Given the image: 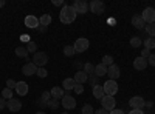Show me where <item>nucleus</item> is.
Segmentation results:
<instances>
[{
  "label": "nucleus",
  "instance_id": "obj_7",
  "mask_svg": "<svg viewBox=\"0 0 155 114\" xmlns=\"http://www.w3.org/2000/svg\"><path fill=\"white\" fill-rule=\"evenodd\" d=\"M71 6L76 11V14H85V12L88 11V3L84 2V0H76Z\"/></svg>",
  "mask_w": 155,
  "mask_h": 114
},
{
  "label": "nucleus",
  "instance_id": "obj_6",
  "mask_svg": "<svg viewBox=\"0 0 155 114\" xmlns=\"http://www.w3.org/2000/svg\"><path fill=\"white\" fill-rule=\"evenodd\" d=\"M144 103H146V100L143 97H140V96H135V97H132L130 100H129V105H130L132 109H143Z\"/></svg>",
  "mask_w": 155,
  "mask_h": 114
},
{
  "label": "nucleus",
  "instance_id": "obj_41",
  "mask_svg": "<svg viewBox=\"0 0 155 114\" xmlns=\"http://www.w3.org/2000/svg\"><path fill=\"white\" fill-rule=\"evenodd\" d=\"M95 114H109V111H106L104 108H99V109H95Z\"/></svg>",
  "mask_w": 155,
  "mask_h": 114
},
{
  "label": "nucleus",
  "instance_id": "obj_16",
  "mask_svg": "<svg viewBox=\"0 0 155 114\" xmlns=\"http://www.w3.org/2000/svg\"><path fill=\"white\" fill-rule=\"evenodd\" d=\"M16 93H17L19 96L28 94V83H27V82H17V85H16Z\"/></svg>",
  "mask_w": 155,
  "mask_h": 114
},
{
  "label": "nucleus",
  "instance_id": "obj_26",
  "mask_svg": "<svg viewBox=\"0 0 155 114\" xmlns=\"http://www.w3.org/2000/svg\"><path fill=\"white\" fill-rule=\"evenodd\" d=\"M144 46H146V49H149V51L155 48V39L153 37H147V39L144 40Z\"/></svg>",
  "mask_w": 155,
  "mask_h": 114
},
{
  "label": "nucleus",
  "instance_id": "obj_2",
  "mask_svg": "<svg viewBox=\"0 0 155 114\" xmlns=\"http://www.w3.org/2000/svg\"><path fill=\"white\" fill-rule=\"evenodd\" d=\"M102 88H104V94L106 96H113L118 93V85H116V80H107L104 85H102Z\"/></svg>",
  "mask_w": 155,
  "mask_h": 114
},
{
  "label": "nucleus",
  "instance_id": "obj_23",
  "mask_svg": "<svg viewBox=\"0 0 155 114\" xmlns=\"http://www.w3.org/2000/svg\"><path fill=\"white\" fill-rule=\"evenodd\" d=\"M74 85H76L74 79H71V77L70 79H65V80L62 82V90H64V88H65V90H73Z\"/></svg>",
  "mask_w": 155,
  "mask_h": 114
},
{
  "label": "nucleus",
  "instance_id": "obj_50",
  "mask_svg": "<svg viewBox=\"0 0 155 114\" xmlns=\"http://www.w3.org/2000/svg\"><path fill=\"white\" fill-rule=\"evenodd\" d=\"M36 114H45V111H37Z\"/></svg>",
  "mask_w": 155,
  "mask_h": 114
},
{
  "label": "nucleus",
  "instance_id": "obj_32",
  "mask_svg": "<svg viewBox=\"0 0 155 114\" xmlns=\"http://www.w3.org/2000/svg\"><path fill=\"white\" fill-rule=\"evenodd\" d=\"M84 71H85L87 75L88 74H95V66L92 65V63H85V65H84Z\"/></svg>",
  "mask_w": 155,
  "mask_h": 114
},
{
  "label": "nucleus",
  "instance_id": "obj_22",
  "mask_svg": "<svg viewBox=\"0 0 155 114\" xmlns=\"http://www.w3.org/2000/svg\"><path fill=\"white\" fill-rule=\"evenodd\" d=\"M51 100V93L50 91H44L42 97H41V105L42 106H48V102Z\"/></svg>",
  "mask_w": 155,
  "mask_h": 114
},
{
  "label": "nucleus",
  "instance_id": "obj_15",
  "mask_svg": "<svg viewBox=\"0 0 155 114\" xmlns=\"http://www.w3.org/2000/svg\"><path fill=\"white\" fill-rule=\"evenodd\" d=\"M25 26H28V28H39V19L34 17V16H28L27 19H25Z\"/></svg>",
  "mask_w": 155,
  "mask_h": 114
},
{
  "label": "nucleus",
  "instance_id": "obj_27",
  "mask_svg": "<svg viewBox=\"0 0 155 114\" xmlns=\"http://www.w3.org/2000/svg\"><path fill=\"white\" fill-rule=\"evenodd\" d=\"M141 43H143V40H141L140 37H132V39H130V46L132 48H140Z\"/></svg>",
  "mask_w": 155,
  "mask_h": 114
},
{
  "label": "nucleus",
  "instance_id": "obj_3",
  "mask_svg": "<svg viewBox=\"0 0 155 114\" xmlns=\"http://www.w3.org/2000/svg\"><path fill=\"white\" fill-rule=\"evenodd\" d=\"M88 45H90L88 39H85V37H79V39L74 42L73 48H74L76 53H84L85 49H88Z\"/></svg>",
  "mask_w": 155,
  "mask_h": 114
},
{
  "label": "nucleus",
  "instance_id": "obj_11",
  "mask_svg": "<svg viewBox=\"0 0 155 114\" xmlns=\"http://www.w3.org/2000/svg\"><path fill=\"white\" fill-rule=\"evenodd\" d=\"M61 105L65 109H73L76 106V99H73L71 96H64L61 99Z\"/></svg>",
  "mask_w": 155,
  "mask_h": 114
},
{
  "label": "nucleus",
  "instance_id": "obj_25",
  "mask_svg": "<svg viewBox=\"0 0 155 114\" xmlns=\"http://www.w3.org/2000/svg\"><path fill=\"white\" fill-rule=\"evenodd\" d=\"M16 56H17V57H28V51H27V48H23V46H17V48H16Z\"/></svg>",
  "mask_w": 155,
  "mask_h": 114
},
{
  "label": "nucleus",
  "instance_id": "obj_13",
  "mask_svg": "<svg viewBox=\"0 0 155 114\" xmlns=\"http://www.w3.org/2000/svg\"><path fill=\"white\" fill-rule=\"evenodd\" d=\"M37 72V66L34 65L33 62H28V63H25V65L22 66V74L23 75H33Z\"/></svg>",
  "mask_w": 155,
  "mask_h": 114
},
{
  "label": "nucleus",
  "instance_id": "obj_24",
  "mask_svg": "<svg viewBox=\"0 0 155 114\" xmlns=\"http://www.w3.org/2000/svg\"><path fill=\"white\" fill-rule=\"evenodd\" d=\"M51 23V16H48V14H44V16H41V19H39V25L41 26H48V25Z\"/></svg>",
  "mask_w": 155,
  "mask_h": 114
},
{
  "label": "nucleus",
  "instance_id": "obj_19",
  "mask_svg": "<svg viewBox=\"0 0 155 114\" xmlns=\"http://www.w3.org/2000/svg\"><path fill=\"white\" fill-rule=\"evenodd\" d=\"M93 96H95V99H98V100H101L102 97H104L106 94H104V88H102V85H95L93 86Z\"/></svg>",
  "mask_w": 155,
  "mask_h": 114
},
{
  "label": "nucleus",
  "instance_id": "obj_45",
  "mask_svg": "<svg viewBox=\"0 0 155 114\" xmlns=\"http://www.w3.org/2000/svg\"><path fill=\"white\" fill-rule=\"evenodd\" d=\"M129 114H144V111L143 109H132Z\"/></svg>",
  "mask_w": 155,
  "mask_h": 114
},
{
  "label": "nucleus",
  "instance_id": "obj_31",
  "mask_svg": "<svg viewBox=\"0 0 155 114\" xmlns=\"http://www.w3.org/2000/svg\"><path fill=\"white\" fill-rule=\"evenodd\" d=\"M64 54H65L67 57H71V56L76 54V51H74L73 46H65V48H64Z\"/></svg>",
  "mask_w": 155,
  "mask_h": 114
},
{
  "label": "nucleus",
  "instance_id": "obj_1",
  "mask_svg": "<svg viewBox=\"0 0 155 114\" xmlns=\"http://www.w3.org/2000/svg\"><path fill=\"white\" fill-rule=\"evenodd\" d=\"M59 19H61L62 23H65V25L73 23L74 19H76V11L70 5H64L62 9H61V12H59Z\"/></svg>",
  "mask_w": 155,
  "mask_h": 114
},
{
  "label": "nucleus",
  "instance_id": "obj_34",
  "mask_svg": "<svg viewBox=\"0 0 155 114\" xmlns=\"http://www.w3.org/2000/svg\"><path fill=\"white\" fill-rule=\"evenodd\" d=\"M36 49H37V45H36L34 42H28V45H27V51L36 54Z\"/></svg>",
  "mask_w": 155,
  "mask_h": 114
},
{
  "label": "nucleus",
  "instance_id": "obj_37",
  "mask_svg": "<svg viewBox=\"0 0 155 114\" xmlns=\"http://www.w3.org/2000/svg\"><path fill=\"white\" fill-rule=\"evenodd\" d=\"M16 85H17L16 80H12V79H8L6 80V88H9V90H16Z\"/></svg>",
  "mask_w": 155,
  "mask_h": 114
},
{
  "label": "nucleus",
  "instance_id": "obj_49",
  "mask_svg": "<svg viewBox=\"0 0 155 114\" xmlns=\"http://www.w3.org/2000/svg\"><path fill=\"white\" fill-rule=\"evenodd\" d=\"M0 6H5V0H0Z\"/></svg>",
  "mask_w": 155,
  "mask_h": 114
},
{
  "label": "nucleus",
  "instance_id": "obj_17",
  "mask_svg": "<svg viewBox=\"0 0 155 114\" xmlns=\"http://www.w3.org/2000/svg\"><path fill=\"white\" fill-rule=\"evenodd\" d=\"M73 79H74V82H76V83H81V85H82L84 82H87V80H88V75L85 74V71H84V69H81V71H78V72L74 74V77H73Z\"/></svg>",
  "mask_w": 155,
  "mask_h": 114
},
{
  "label": "nucleus",
  "instance_id": "obj_10",
  "mask_svg": "<svg viewBox=\"0 0 155 114\" xmlns=\"http://www.w3.org/2000/svg\"><path fill=\"white\" fill-rule=\"evenodd\" d=\"M6 108L12 112H17L22 109V102L19 99H9V100H6Z\"/></svg>",
  "mask_w": 155,
  "mask_h": 114
},
{
  "label": "nucleus",
  "instance_id": "obj_29",
  "mask_svg": "<svg viewBox=\"0 0 155 114\" xmlns=\"http://www.w3.org/2000/svg\"><path fill=\"white\" fill-rule=\"evenodd\" d=\"M146 31H147V34H149L150 37H155V22L146 25Z\"/></svg>",
  "mask_w": 155,
  "mask_h": 114
},
{
  "label": "nucleus",
  "instance_id": "obj_30",
  "mask_svg": "<svg viewBox=\"0 0 155 114\" xmlns=\"http://www.w3.org/2000/svg\"><path fill=\"white\" fill-rule=\"evenodd\" d=\"M102 65H106L107 68L110 66V65H113V59H112V56H104V57H102Z\"/></svg>",
  "mask_w": 155,
  "mask_h": 114
},
{
  "label": "nucleus",
  "instance_id": "obj_4",
  "mask_svg": "<svg viewBox=\"0 0 155 114\" xmlns=\"http://www.w3.org/2000/svg\"><path fill=\"white\" fill-rule=\"evenodd\" d=\"M48 62V56L45 53H36L34 57H33V63L37 66V68H44Z\"/></svg>",
  "mask_w": 155,
  "mask_h": 114
},
{
  "label": "nucleus",
  "instance_id": "obj_48",
  "mask_svg": "<svg viewBox=\"0 0 155 114\" xmlns=\"http://www.w3.org/2000/svg\"><path fill=\"white\" fill-rule=\"evenodd\" d=\"M144 106H147V108H149V106H152V102H146V103H144Z\"/></svg>",
  "mask_w": 155,
  "mask_h": 114
},
{
  "label": "nucleus",
  "instance_id": "obj_33",
  "mask_svg": "<svg viewBox=\"0 0 155 114\" xmlns=\"http://www.w3.org/2000/svg\"><path fill=\"white\" fill-rule=\"evenodd\" d=\"M2 97L3 99H12V90H9V88H5V90L2 91Z\"/></svg>",
  "mask_w": 155,
  "mask_h": 114
},
{
  "label": "nucleus",
  "instance_id": "obj_35",
  "mask_svg": "<svg viewBox=\"0 0 155 114\" xmlns=\"http://www.w3.org/2000/svg\"><path fill=\"white\" fill-rule=\"evenodd\" d=\"M59 103H61V102H59L58 99H53V97H51V100L48 102V106H50V108H53V109H56V108L59 106Z\"/></svg>",
  "mask_w": 155,
  "mask_h": 114
},
{
  "label": "nucleus",
  "instance_id": "obj_28",
  "mask_svg": "<svg viewBox=\"0 0 155 114\" xmlns=\"http://www.w3.org/2000/svg\"><path fill=\"white\" fill-rule=\"evenodd\" d=\"M81 112H82V114H95V109H93V106H92V105H88V103H87V105H84V106H82Z\"/></svg>",
  "mask_w": 155,
  "mask_h": 114
},
{
  "label": "nucleus",
  "instance_id": "obj_42",
  "mask_svg": "<svg viewBox=\"0 0 155 114\" xmlns=\"http://www.w3.org/2000/svg\"><path fill=\"white\" fill-rule=\"evenodd\" d=\"M109 114H124V111H123V109H116V108H115V109H112Z\"/></svg>",
  "mask_w": 155,
  "mask_h": 114
},
{
  "label": "nucleus",
  "instance_id": "obj_51",
  "mask_svg": "<svg viewBox=\"0 0 155 114\" xmlns=\"http://www.w3.org/2000/svg\"><path fill=\"white\" fill-rule=\"evenodd\" d=\"M61 114H68V112H61Z\"/></svg>",
  "mask_w": 155,
  "mask_h": 114
},
{
  "label": "nucleus",
  "instance_id": "obj_5",
  "mask_svg": "<svg viewBox=\"0 0 155 114\" xmlns=\"http://www.w3.org/2000/svg\"><path fill=\"white\" fill-rule=\"evenodd\" d=\"M101 103H102V108H104L106 111H112V109H115V103H116V100H115V97L113 96H104L101 99Z\"/></svg>",
  "mask_w": 155,
  "mask_h": 114
},
{
  "label": "nucleus",
  "instance_id": "obj_44",
  "mask_svg": "<svg viewBox=\"0 0 155 114\" xmlns=\"http://www.w3.org/2000/svg\"><path fill=\"white\" fill-rule=\"evenodd\" d=\"M3 108H6V102H5V99L2 97L0 99V109H3Z\"/></svg>",
  "mask_w": 155,
  "mask_h": 114
},
{
  "label": "nucleus",
  "instance_id": "obj_14",
  "mask_svg": "<svg viewBox=\"0 0 155 114\" xmlns=\"http://www.w3.org/2000/svg\"><path fill=\"white\" fill-rule=\"evenodd\" d=\"M147 66V59H144V57H137L135 60H134V68L135 69H138V71H141V69H144Z\"/></svg>",
  "mask_w": 155,
  "mask_h": 114
},
{
  "label": "nucleus",
  "instance_id": "obj_20",
  "mask_svg": "<svg viewBox=\"0 0 155 114\" xmlns=\"http://www.w3.org/2000/svg\"><path fill=\"white\" fill-rule=\"evenodd\" d=\"M95 75L96 77H102V75H107V66L99 63V65L95 66Z\"/></svg>",
  "mask_w": 155,
  "mask_h": 114
},
{
  "label": "nucleus",
  "instance_id": "obj_12",
  "mask_svg": "<svg viewBox=\"0 0 155 114\" xmlns=\"http://www.w3.org/2000/svg\"><path fill=\"white\" fill-rule=\"evenodd\" d=\"M107 75L110 77V80H116L121 75V71H120V66L118 65H110L109 68H107Z\"/></svg>",
  "mask_w": 155,
  "mask_h": 114
},
{
  "label": "nucleus",
  "instance_id": "obj_9",
  "mask_svg": "<svg viewBox=\"0 0 155 114\" xmlns=\"http://www.w3.org/2000/svg\"><path fill=\"white\" fill-rule=\"evenodd\" d=\"M141 17H143V20L149 25V23H153L155 22V9L153 8H146L144 11H143V14H141Z\"/></svg>",
  "mask_w": 155,
  "mask_h": 114
},
{
  "label": "nucleus",
  "instance_id": "obj_36",
  "mask_svg": "<svg viewBox=\"0 0 155 114\" xmlns=\"http://www.w3.org/2000/svg\"><path fill=\"white\" fill-rule=\"evenodd\" d=\"M36 74H37L41 79H45L47 75H48V72H47V69H45V68H37V72H36Z\"/></svg>",
  "mask_w": 155,
  "mask_h": 114
},
{
  "label": "nucleus",
  "instance_id": "obj_21",
  "mask_svg": "<svg viewBox=\"0 0 155 114\" xmlns=\"http://www.w3.org/2000/svg\"><path fill=\"white\" fill-rule=\"evenodd\" d=\"M50 93H51V97H53V99H58V100H61V99L64 97V90H62L61 86H54Z\"/></svg>",
  "mask_w": 155,
  "mask_h": 114
},
{
  "label": "nucleus",
  "instance_id": "obj_46",
  "mask_svg": "<svg viewBox=\"0 0 155 114\" xmlns=\"http://www.w3.org/2000/svg\"><path fill=\"white\" fill-rule=\"evenodd\" d=\"M74 68H78V69H79V68H82V65H81L79 62H76V63H74ZM79 71H81V69H79Z\"/></svg>",
  "mask_w": 155,
  "mask_h": 114
},
{
  "label": "nucleus",
  "instance_id": "obj_47",
  "mask_svg": "<svg viewBox=\"0 0 155 114\" xmlns=\"http://www.w3.org/2000/svg\"><path fill=\"white\" fill-rule=\"evenodd\" d=\"M28 37H30V35H27V34H23V35H22V40H23V42H27V40H28Z\"/></svg>",
  "mask_w": 155,
  "mask_h": 114
},
{
  "label": "nucleus",
  "instance_id": "obj_18",
  "mask_svg": "<svg viewBox=\"0 0 155 114\" xmlns=\"http://www.w3.org/2000/svg\"><path fill=\"white\" fill-rule=\"evenodd\" d=\"M132 25H134L135 28H140V29H141V28L146 26V22L143 20V17H141L140 14H137V16L132 17Z\"/></svg>",
  "mask_w": 155,
  "mask_h": 114
},
{
  "label": "nucleus",
  "instance_id": "obj_40",
  "mask_svg": "<svg viewBox=\"0 0 155 114\" xmlns=\"http://www.w3.org/2000/svg\"><path fill=\"white\" fill-rule=\"evenodd\" d=\"M149 56H150V51H149V49H146V48H144L143 51H141V57H144V59H147Z\"/></svg>",
  "mask_w": 155,
  "mask_h": 114
},
{
  "label": "nucleus",
  "instance_id": "obj_43",
  "mask_svg": "<svg viewBox=\"0 0 155 114\" xmlns=\"http://www.w3.org/2000/svg\"><path fill=\"white\" fill-rule=\"evenodd\" d=\"M53 5H56V6H64L65 3H64L62 0H53Z\"/></svg>",
  "mask_w": 155,
  "mask_h": 114
},
{
  "label": "nucleus",
  "instance_id": "obj_38",
  "mask_svg": "<svg viewBox=\"0 0 155 114\" xmlns=\"http://www.w3.org/2000/svg\"><path fill=\"white\" fill-rule=\"evenodd\" d=\"M73 91H74L76 94H82V93H84V86H82L81 83H76L74 88H73Z\"/></svg>",
  "mask_w": 155,
  "mask_h": 114
},
{
  "label": "nucleus",
  "instance_id": "obj_8",
  "mask_svg": "<svg viewBox=\"0 0 155 114\" xmlns=\"http://www.w3.org/2000/svg\"><path fill=\"white\" fill-rule=\"evenodd\" d=\"M88 8H90V11H92L93 14H102V12H104V9H106L104 3L99 2V0H93V2H90Z\"/></svg>",
  "mask_w": 155,
  "mask_h": 114
},
{
  "label": "nucleus",
  "instance_id": "obj_39",
  "mask_svg": "<svg viewBox=\"0 0 155 114\" xmlns=\"http://www.w3.org/2000/svg\"><path fill=\"white\" fill-rule=\"evenodd\" d=\"M147 65L155 66V54H152V53H150V56L147 57Z\"/></svg>",
  "mask_w": 155,
  "mask_h": 114
}]
</instances>
